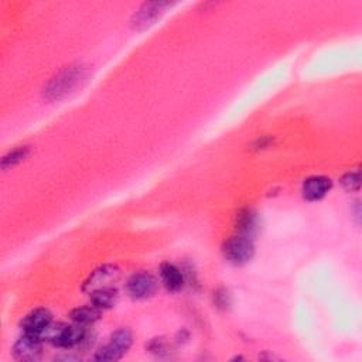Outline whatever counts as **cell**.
<instances>
[{
    "label": "cell",
    "mask_w": 362,
    "mask_h": 362,
    "mask_svg": "<svg viewBox=\"0 0 362 362\" xmlns=\"http://www.w3.org/2000/svg\"><path fill=\"white\" fill-rule=\"evenodd\" d=\"M341 184L347 191H358L361 187L359 171H350L341 177Z\"/></svg>",
    "instance_id": "obj_15"
},
{
    "label": "cell",
    "mask_w": 362,
    "mask_h": 362,
    "mask_svg": "<svg viewBox=\"0 0 362 362\" xmlns=\"http://www.w3.org/2000/svg\"><path fill=\"white\" fill-rule=\"evenodd\" d=\"M169 6H170V3H167V2L143 3L132 17L133 28L143 30V28L152 26L164 13V9Z\"/></svg>",
    "instance_id": "obj_6"
},
{
    "label": "cell",
    "mask_w": 362,
    "mask_h": 362,
    "mask_svg": "<svg viewBox=\"0 0 362 362\" xmlns=\"http://www.w3.org/2000/svg\"><path fill=\"white\" fill-rule=\"evenodd\" d=\"M43 355V340L39 336L24 333L13 347V356L17 361H39Z\"/></svg>",
    "instance_id": "obj_5"
},
{
    "label": "cell",
    "mask_w": 362,
    "mask_h": 362,
    "mask_svg": "<svg viewBox=\"0 0 362 362\" xmlns=\"http://www.w3.org/2000/svg\"><path fill=\"white\" fill-rule=\"evenodd\" d=\"M119 277V269L114 265H103L98 269H95L88 280L84 283L83 291L84 292H92L98 287H105V286H110V283H112L114 280H117Z\"/></svg>",
    "instance_id": "obj_8"
},
{
    "label": "cell",
    "mask_w": 362,
    "mask_h": 362,
    "mask_svg": "<svg viewBox=\"0 0 362 362\" xmlns=\"http://www.w3.org/2000/svg\"><path fill=\"white\" fill-rule=\"evenodd\" d=\"M132 343H133L132 331L129 329H119L111 336L110 341L95 352L94 359L103 361V362L118 361L128 352Z\"/></svg>",
    "instance_id": "obj_2"
},
{
    "label": "cell",
    "mask_w": 362,
    "mask_h": 362,
    "mask_svg": "<svg viewBox=\"0 0 362 362\" xmlns=\"http://www.w3.org/2000/svg\"><path fill=\"white\" fill-rule=\"evenodd\" d=\"M118 291L114 286H105V287H98L95 291L89 292V299L91 304L96 306L101 310L111 309L117 304L118 302Z\"/></svg>",
    "instance_id": "obj_12"
},
{
    "label": "cell",
    "mask_w": 362,
    "mask_h": 362,
    "mask_svg": "<svg viewBox=\"0 0 362 362\" xmlns=\"http://www.w3.org/2000/svg\"><path fill=\"white\" fill-rule=\"evenodd\" d=\"M236 230L239 235L253 238L259 231V216L252 208H243L236 214Z\"/></svg>",
    "instance_id": "obj_10"
},
{
    "label": "cell",
    "mask_w": 362,
    "mask_h": 362,
    "mask_svg": "<svg viewBox=\"0 0 362 362\" xmlns=\"http://www.w3.org/2000/svg\"><path fill=\"white\" fill-rule=\"evenodd\" d=\"M101 316H102V310L94 304L77 307L69 313V318L76 324L84 325V327H88V325L96 322L101 318Z\"/></svg>",
    "instance_id": "obj_13"
},
{
    "label": "cell",
    "mask_w": 362,
    "mask_h": 362,
    "mask_svg": "<svg viewBox=\"0 0 362 362\" xmlns=\"http://www.w3.org/2000/svg\"><path fill=\"white\" fill-rule=\"evenodd\" d=\"M333 187V181L325 175H313L304 180L303 196L309 201H317L329 194Z\"/></svg>",
    "instance_id": "obj_9"
},
{
    "label": "cell",
    "mask_w": 362,
    "mask_h": 362,
    "mask_svg": "<svg viewBox=\"0 0 362 362\" xmlns=\"http://www.w3.org/2000/svg\"><path fill=\"white\" fill-rule=\"evenodd\" d=\"M85 72L87 68L80 64L62 68L44 87V98L50 101H58L64 98L85 78Z\"/></svg>",
    "instance_id": "obj_1"
},
{
    "label": "cell",
    "mask_w": 362,
    "mask_h": 362,
    "mask_svg": "<svg viewBox=\"0 0 362 362\" xmlns=\"http://www.w3.org/2000/svg\"><path fill=\"white\" fill-rule=\"evenodd\" d=\"M223 253L228 262L234 265H245L255 255V245L248 236L235 235L224 242Z\"/></svg>",
    "instance_id": "obj_3"
},
{
    "label": "cell",
    "mask_w": 362,
    "mask_h": 362,
    "mask_svg": "<svg viewBox=\"0 0 362 362\" xmlns=\"http://www.w3.org/2000/svg\"><path fill=\"white\" fill-rule=\"evenodd\" d=\"M160 277L163 284L166 286L167 291L170 292H178L184 287L186 279L184 273L181 272L175 265L166 262L160 266Z\"/></svg>",
    "instance_id": "obj_11"
},
{
    "label": "cell",
    "mask_w": 362,
    "mask_h": 362,
    "mask_svg": "<svg viewBox=\"0 0 362 362\" xmlns=\"http://www.w3.org/2000/svg\"><path fill=\"white\" fill-rule=\"evenodd\" d=\"M53 322V314L47 309H35L21 320V329L27 334L42 336Z\"/></svg>",
    "instance_id": "obj_7"
},
{
    "label": "cell",
    "mask_w": 362,
    "mask_h": 362,
    "mask_svg": "<svg viewBox=\"0 0 362 362\" xmlns=\"http://www.w3.org/2000/svg\"><path fill=\"white\" fill-rule=\"evenodd\" d=\"M157 280L149 272L133 273L126 282V291L130 298L136 300H146L157 292Z\"/></svg>",
    "instance_id": "obj_4"
},
{
    "label": "cell",
    "mask_w": 362,
    "mask_h": 362,
    "mask_svg": "<svg viewBox=\"0 0 362 362\" xmlns=\"http://www.w3.org/2000/svg\"><path fill=\"white\" fill-rule=\"evenodd\" d=\"M148 350L152 352V354H156V355H163L169 351V345L166 343L164 338H155L150 341V344L148 345Z\"/></svg>",
    "instance_id": "obj_16"
},
{
    "label": "cell",
    "mask_w": 362,
    "mask_h": 362,
    "mask_svg": "<svg viewBox=\"0 0 362 362\" xmlns=\"http://www.w3.org/2000/svg\"><path fill=\"white\" fill-rule=\"evenodd\" d=\"M31 153V148L30 146H20V148H16L15 150L9 152L3 159H2V169L6 170V169H10V167H15L17 164H20L21 162H24Z\"/></svg>",
    "instance_id": "obj_14"
}]
</instances>
